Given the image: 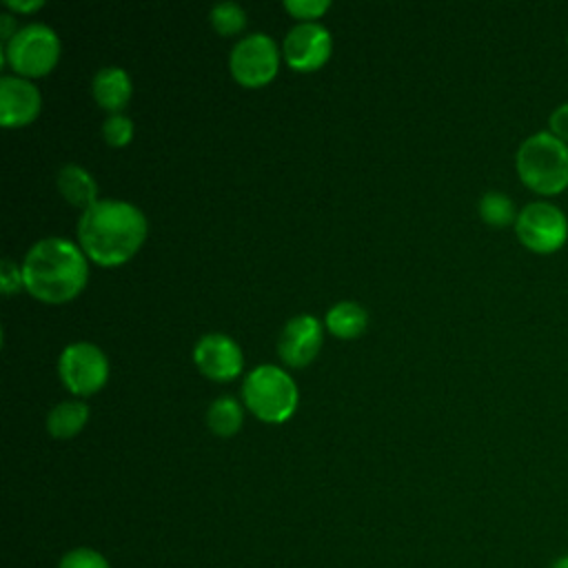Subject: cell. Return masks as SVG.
I'll use <instances>...</instances> for the list:
<instances>
[{"label":"cell","instance_id":"cell-1","mask_svg":"<svg viewBox=\"0 0 568 568\" xmlns=\"http://www.w3.org/2000/svg\"><path fill=\"white\" fill-rule=\"evenodd\" d=\"M144 237V213L124 200H98L78 220L80 248L102 266H115L133 257Z\"/></svg>","mask_w":568,"mask_h":568},{"label":"cell","instance_id":"cell-2","mask_svg":"<svg viewBox=\"0 0 568 568\" xmlns=\"http://www.w3.org/2000/svg\"><path fill=\"white\" fill-rule=\"evenodd\" d=\"M87 277L84 251L64 237L38 240L22 260L24 288L47 304L73 300L84 288Z\"/></svg>","mask_w":568,"mask_h":568},{"label":"cell","instance_id":"cell-3","mask_svg":"<svg viewBox=\"0 0 568 568\" xmlns=\"http://www.w3.org/2000/svg\"><path fill=\"white\" fill-rule=\"evenodd\" d=\"M515 169L530 191L559 195L568 189V144L550 131H537L519 144Z\"/></svg>","mask_w":568,"mask_h":568},{"label":"cell","instance_id":"cell-4","mask_svg":"<svg viewBox=\"0 0 568 568\" xmlns=\"http://www.w3.org/2000/svg\"><path fill=\"white\" fill-rule=\"evenodd\" d=\"M242 395L248 410L271 424L286 422L297 406V386L293 377L275 364L255 366L242 384Z\"/></svg>","mask_w":568,"mask_h":568},{"label":"cell","instance_id":"cell-5","mask_svg":"<svg viewBox=\"0 0 568 568\" xmlns=\"http://www.w3.org/2000/svg\"><path fill=\"white\" fill-rule=\"evenodd\" d=\"M60 58L58 33L42 22L20 27L7 42H2V64H9L20 78L47 75Z\"/></svg>","mask_w":568,"mask_h":568},{"label":"cell","instance_id":"cell-6","mask_svg":"<svg viewBox=\"0 0 568 568\" xmlns=\"http://www.w3.org/2000/svg\"><path fill=\"white\" fill-rule=\"evenodd\" d=\"M515 233L524 248L539 255H550L564 248L568 242V217L555 202L532 200L519 209Z\"/></svg>","mask_w":568,"mask_h":568},{"label":"cell","instance_id":"cell-7","mask_svg":"<svg viewBox=\"0 0 568 568\" xmlns=\"http://www.w3.org/2000/svg\"><path fill=\"white\" fill-rule=\"evenodd\" d=\"M58 373L71 393L93 395L109 377V359L100 346L91 342H73L62 348Z\"/></svg>","mask_w":568,"mask_h":568},{"label":"cell","instance_id":"cell-8","mask_svg":"<svg viewBox=\"0 0 568 568\" xmlns=\"http://www.w3.org/2000/svg\"><path fill=\"white\" fill-rule=\"evenodd\" d=\"M229 67L233 78L244 87H262L271 82L280 67V51L271 36L248 33L235 42Z\"/></svg>","mask_w":568,"mask_h":568},{"label":"cell","instance_id":"cell-9","mask_svg":"<svg viewBox=\"0 0 568 568\" xmlns=\"http://www.w3.org/2000/svg\"><path fill=\"white\" fill-rule=\"evenodd\" d=\"M333 51V38L320 22H297L284 36V58L297 71L320 69Z\"/></svg>","mask_w":568,"mask_h":568},{"label":"cell","instance_id":"cell-10","mask_svg":"<svg viewBox=\"0 0 568 568\" xmlns=\"http://www.w3.org/2000/svg\"><path fill=\"white\" fill-rule=\"evenodd\" d=\"M193 362L202 375L215 382H229L242 373L244 357L237 342L224 333H206L193 348Z\"/></svg>","mask_w":568,"mask_h":568},{"label":"cell","instance_id":"cell-11","mask_svg":"<svg viewBox=\"0 0 568 568\" xmlns=\"http://www.w3.org/2000/svg\"><path fill=\"white\" fill-rule=\"evenodd\" d=\"M320 346H322V324L315 315H308V313L291 317L277 337L280 357L295 368L313 362Z\"/></svg>","mask_w":568,"mask_h":568},{"label":"cell","instance_id":"cell-12","mask_svg":"<svg viewBox=\"0 0 568 568\" xmlns=\"http://www.w3.org/2000/svg\"><path fill=\"white\" fill-rule=\"evenodd\" d=\"M42 106L38 87L20 75L0 78V122L7 129L29 124Z\"/></svg>","mask_w":568,"mask_h":568},{"label":"cell","instance_id":"cell-13","mask_svg":"<svg viewBox=\"0 0 568 568\" xmlns=\"http://www.w3.org/2000/svg\"><path fill=\"white\" fill-rule=\"evenodd\" d=\"M91 91L95 102L111 111V113H120V109L129 102L131 93H133V84L129 73L122 67H102L91 82Z\"/></svg>","mask_w":568,"mask_h":568},{"label":"cell","instance_id":"cell-14","mask_svg":"<svg viewBox=\"0 0 568 568\" xmlns=\"http://www.w3.org/2000/svg\"><path fill=\"white\" fill-rule=\"evenodd\" d=\"M58 191L60 195L73 204V206H82V209H89L98 202V184L93 180V175L82 169L80 164H64L60 171H58Z\"/></svg>","mask_w":568,"mask_h":568},{"label":"cell","instance_id":"cell-15","mask_svg":"<svg viewBox=\"0 0 568 568\" xmlns=\"http://www.w3.org/2000/svg\"><path fill=\"white\" fill-rule=\"evenodd\" d=\"M326 328L342 337V339H353L357 335L364 333L366 324H368V313L364 306H359L357 302H337L326 311Z\"/></svg>","mask_w":568,"mask_h":568},{"label":"cell","instance_id":"cell-16","mask_svg":"<svg viewBox=\"0 0 568 568\" xmlns=\"http://www.w3.org/2000/svg\"><path fill=\"white\" fill-rule=\"evenodd\" d=\"M89 419V406L84 402H60L47 415V430L55 439H69L78 435Z\"/></svg>","mask_w":568,"mask_h":568},{"label":"cell","instance_id":"cell-17","mask_svg":"<svg viewBox=\"0 0 568 568\" xmlns=\"http://www.w3.org/2000/svg\"><path fill=\"white\" fill-rule=\"evenodd\" d=\"M242 419H244V410H242L240 402L229 395L213 399L206 410V424L220 437L235 435L242 426Z\"/></svg>","mask_w":568,"mask_h":568},{"label":"cell","instance_id":"cell-18","mask_svg":"<svg viewBox=\"0 0 568 568\" xmlns=\"http://www.w3.org/2000/svg\"><path fill=\"white\" fill-rule=\"evenodd\" d=\"M477 209H479V217L490 224V226H508V224H515L517 220V209H515V202L501 193V191H486L479 202H477Z\"/></svg>","mask_w":568,"mask_h":568},{"label":"cell","instance_id":"cell-19","mask_svg":"<svg viewBox=\"0 0 568 568\" xmlns=\"http://www.w3.org/2000/svg\"><path fill=\"white\" fill-rule=\"evenodd\" d=\"M209 18H211V24L215 27V31L222 36H233V33L242 31L246 24V11L237 2H231V0L213 4Z\"/></svg>","mask_w":568,"mask_h":568},{"label":"cell","instance_id":"cell-20","mask_svg":"<svg viewBox=\"0 0 568 568\" xmlns=\"http://www.w3.org/2000/svg\"><path fill=\"white\" fill-rule=\"evenodd\" d=\"M58 568H111V564L100 550L89 546H75L60 557Z\"/></svg>","mask_w":568,"mask_h":568},{"label":"cell","instance_id":"cell-21","mask_svg":"<svg viewBox=\"0 0 568 568\" xmlns=\"http://www.w3.org/2000/svg\"><path fill=\"white\" fill-rule=\"evenodd\" d=\"M102 135L111 146H126L133 138V120L124 113H111L102 122Z\"/></svg>","mask_w":568,"mask_h":568},{"label":"cell","instance_id":"cell-22","mask_svg":"<svg viewBox=\"0 0 568 568\" xmlns=\"http://www.w3.org/2000/svg\"><path fill=\"white\" fill-rule=\"evenodd\" d=\"M331 2L328 0H286L284 9L293 16L300 18L302 22H315L324 11H328Z\"/></svg>","mask_w":568,"mask_h":568},{"label":"cell","instance_id":"cell-23","mask_svg":"<svg viewBox=\"0 0 568 568\" xmlns=\"http://www.w3.org/2000/svg\"><path fill=\"white\" fill-rule=\"evenodd\" d=\"M20 286H24L22 266H18V264L11 262V260H2V262H0V288H2V293L11 295V293H16Z\"/></svg>","mask_w":568,"mask_h":568},{"label":"cell","instance_id":"cell-24","mask_svg":"<svg viewBox=\"0 0 568 568\" xmlns=\"http://www.w3.org/2000/svg\"><path fill=\"white\" fill-rule=\"evenodd\" d=\"M548 131L568 144V102H561L552 109L548 118Z\"/></svg>","mask_w":568,"mask_h":568},{"label":"cell","instance_id":"cell-25","mask_svg":"<svg viewBox=\"0 0 568 568\" xmlns=\"http://www.w3.org/2000/svg\"><path fill=\"white\" fill-rule=\"evenodd\" d=\"M4 4H7L9 9H13V11H22V13H27V11L40 9L44 2H42V0H7Z\"/></svg>","mask_w":568,"mask_h":568},{"label":"cell","instance_id":"cell-26","mask_svg":"<svg viewBox=\"0 0 568 568\" xmlns=\"http://www.w3.org/2000/svg\"><path fill=\"white\" fill-rule=\"evenodd\" d=\"M16 31H18V27H16V22H13V16L2 13V16H0V36H2V42H7Z\"/></svg>","mask_w":568,"mask_h":568},{"label":"cell","instance_id":"cell-27","mask_svg":"<svg viewBox=\"0 0 568 568\" xmlns=\"http://www.w3.org/2000/svg\"><path fill=\"white\" fill-rule=\"evenodd\" d=\"M550 568H568V552H564V555L555 557V559H552V564H550Z\"/></svg>","mask_w":568,"mask_h":568},{"label":"cell","instance_id":"cell-28","mask_svg":"<svg viewBox=\"0 0 568 568\" xmlns=\"http://www.w3.org/2000/svg\"><path fill=\"white\" fill-rule=\"evenodd\" d=\"M566 42H568V40H566Z\"/></svg>","mask_w":568,"mask_h":568}]
</instances>
